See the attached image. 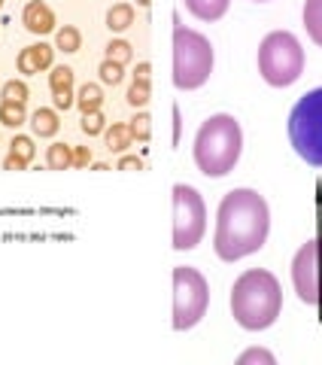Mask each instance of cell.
I'll return each mask as SVG.
<instances>
[{
  "mask_svg": "<svg viewBox=\"0 0 322 365\" xmlns=\"http://www.w3.org/2000/svg\"><path fill=\"white\" fill-rule=\"evenodd\" d=\"M271 232V210L256 189H232L216 210L213 250L222 262L259 253Z\"/></svg>",
  "mask_w": 322,
  "mask_h": 365,
  "instance_id": "cell-1",
  "label": "cell"
},
{
  "mask_svg": "<svg viewBox=\"0 0 322 365\" xmlns=\"http://www.w3.org/2000/svg\"><path fill=\"white\" fill-rule=\"evenodd\" d=\"M283 311V289L280 280L264 268H249L234 280L232 287V314L237 326L246 332H261L277 323Z\"/></svg>",
  "mask_w": 322,
  "mask_h": 365,
  "instance_id": "cell-2",
  "label": "cell"
},
{
  "mask_svg": "<svg viewBox=\"0 0 322 365\" xmlns=\"http://www.w3.org/2000/svg\"><path fill=\"white\" fill-rule=\"evenodd\" d=\"M240 150H244V131H240V122L228 113L210 116L194 134V165L204 177L232 174Z\"/></svg>",
  "mask_w": 322,
  "mask_h": 365,
  "instance_id": "cell-3",
  "label": "cell"
},
{
  "mask_svg": "<svg viewBox=\"0 0 322 365\" xmlns=\"http://www.w3.org/2000/svg\"><path fill=\"white\" fill-rule=\"evenodd\" d=\"M213 73V46L204 34L186 25L174 28V86L180 91L201 88Z\"/></svg>",
  "mask_w": 322,
  "mask_h": 365,
  "instance_id": "cell-4",
  "label": "cell"
},
{
  "mask_svg": "<svg viewBox=\"0 0 322 365\" xmlns=\"http://www.w3.org/2000/svg\"><path fill=\"white\" fill-rule=\"evenodd\" d=\"M259 73L268 86L286 88L304 73V49L295 34L271 31L259 46Z\"/></svg>",
  "mask_w": 322,
  "mask_h": 365,
  "instance_id": "cell-5",
  "label": "cell"
},
{
  "mask_svg": "<svg viewBox=\"0 0 322 365\" xmlns=\"http://www.w3.org/2000/svg\"><path fill=\"white\" fill-rule=\"evenodd\" d=\"M289 140L307 165L322 168V88L298 98L289 113Z\"/></svg>",
  "mask_w": 322,
  "mask_h": 365,
  "instance_id": "cell-6",
  "label": "cell"
},
{
  "mask_svg": "<svg viewBox=\"0 0 322 365\" xmlns=\"http://www.w3.org/2000/svg\"><path fill=\"white\" fill-rule=\"evenodd\" d=\"M207 304H210V287H207L204 274L189 265L174 268V329L177 332L198 326L207 314Z\"/></svg>",
  "mask_w": 322,
  "mask_h": 365,
  "instance_id": "cell-7",
  "label": "cell"
},
{
  "mask_svg": "<svg viewBox=\"0 0 322 365\" xmlns=\"http://www.w3.org/2000/svg\"><path fill=\"white\" fill-rule=\"evenodd\" d=\"M207 232V207L194 186H174V250H194Z\"/></svg>",
  "mask_w": 322,
  "mask_h": 365,
  "instance_id": "cell-8",
  "label": "cell"
},
{
  "mask_svg": "<svg viewBox=\"0 0 322 365\" xmlns=\"http://www.w3.org/2000/svg\"><path fill=\"white\" fill-rule=\"evenodd\" d=\"M292 283L304 304H322V237L307 241L292 259Z\"/></svg>",
  "mask_w": 322,
  "mask_h": 365,
  "instance_id": "cell-9",
  "label": "cell"
},
{
  "mask_svg": "<svg viewBox=\"0 0 322 365\" xmlns=\"http://www.w3.org/2000/svg\"><path fill=\"white\" fill-rule=\"evenodd\" d=\"M55 61V49L49 43H33V46H25V49L19 52V73H40V71H49Z\"/></svg>",
  "mask_w": 322,
  "mask_h": 365,
  "instance_id": "cell-10",
  "label": "cell"
},
{
  "mask_svg": "<svg viewBox=\"0 0 322 365\" xmlns=\"http://www.w3.org/2000/svg\"><path fill=\"white\" fill-rule=\"evenodd\" d=\"M21 25H25L31 34H52L55 31V13L49 6L43 4V0H31L25 6V13H21Z\"/></svg>",
  "mask_w": 322,
  "mask_h": 365,
  "instance_id": "cell-11",
  "label": "cell"
},
{
  "mask_svg": "<svg viewBox=\"0 0 322 365\" xmlns=\"http://www.w3.org/2000/svg\"><path fill=\"white\" fill-rule=\"evenodd\" d=\"M228 6L232 0H186V9L201 21H219L228 13Z\"/></svg>",
  "mask_w": 322,
  "mask_h": 365,
  "instance_id": "cell-12",
  "label": "cell"
},
{
  "mask_svg": "<svg viewBox=\"0 0 322 365\" xmlns=\"http://www.w3.org/2000/svg\"><path fill=\"white\" fill-rule=\"evenodd\" d=\"M31 128L37 137H55L61 128V122H58V110H49V107H40L37 113L31 116Z\"/></svg>",
  "mask_w": 322,
  "mask_h": 365,
  "instance_id": "cell-13",
  "label": "cell"
},
{
  "mask_svg": "<svg viewBox=\"0 0 322 365\" xmlns=\"http://www.w3.org/2000/svg\"><path fill=\"white\" fill-rule=\"evenodd\" d=\"M304 28L310 40L322 46V0H304Z\"/></svg>",
  "mask_w": 322,
  "mask_h": 365,
  "instance_id": "cell-14",
  "label": "cell"
},
{
  "mask_svg": "<svg viewBox=\"0 0 322 365\" xmlns=\"http://www.w3.org/2000/svg\"><path fill=\"white\" fill-rule=\"evenodd\" d=\"M103 134H107V150H110V153H119V155L134 143L131 128H128L125 122H113V128H107Z\"/></svg>",
  "mask_w": 322,
  "mask_h": 365,
  "instance_id": "cell-15",
  "label": "cell"
},
{
  "mask_svg": "<svg viewBox=\"0 0 322 365\" xmlns=\"http://www.w3.org/2000/svg\"><path fill=\"white\" fill-rule=\"evenodd\" d=\"M76 107L83 110V116H85V113L100 110L103 107V91H100V86L85 83L83 88H79V95H76Z\"/></svg>",
  "mask_w": 322,
  "mask_h": 365,
  "instance_id": "cell-16",
  "label": "cell"
},
{
  "mask_svg": "<svg viewBox=\"0 0 322 365\" xmlns=\"http://www.w3.org/2000/svg\"><path fill=\"white\" fill-rule=\"evenodd\" d=\"M46 165L52 170H67L73 168V146L67 143H52L49 150H46Z\"/></svg>",
  "mask_w": 322,
  "mask_h": 365,
  "instance_id": "cell-17",
  "label": "cell"
},
{
  "mask_svg": "<svg viewBox=\"0 0 322 365\" xmlns=\"http://www.w3.org/2000/svg\"><path fill=\"white\" fill-rule=\"evenodd\" d=\"M28 122V110L19 101H0V125H9V128H19V125Z\"/></svg>",
  "mask_w": 322,
  "mask_h": 365,
  "instance_id": "cell-18",
  "label": "cell"
},
{
  "mask_svg": "<svg viewBox=\"0 0 322 365\" xmlns=\"http://www.w3.org/2000/svg\"><path fill=\"white\" fill-rule=\"evenodd\" d=\"M134 25V6L131 4H113L107 13V28L110 31H125Z\"/></svg>",
  "mask_w": 322,
  "mask_h": 365,
  "instance_id": "cell-19",
  "label": "cell"
},
{
  "mask_svg": "<svg viewBox=\"0 0 322 365\" xmlns=\"http://www.w3.org/2000/svg\"><path fill=\"white\" fill-rule=\"evenodd\" d=\"M55 46H58L61 52H79L83 49V34H79L73 25H64L55 31Z\"/></svg>",
  "mask_w": 322,
  "mask_h": 365,
  "instance_id": "cell-20",
  "label": "cell"
},
{
  "mask_svg": "<svg viewBox=\"0 0 322 365\" xmlns=\"http://www.w3.org/2000/svg\"><path fill=\"white\" fill-rule=\"evenodd\" d=\"M49 88H52V95H58V91H73V71L71 67H52V73H49Z\"/></svg>",
  "mask_w": 322,
  "mask_h": 365,
  "instance_id": "cell-21",
  "label": "cell"
},
{
  "mask_svg": "<svg viewBox=\"0 0 322 365\" xmlns=\"http://www.w3.org/2000/svg\"><path fill=\"white\" fill-rule=\"evenodd\" d=\"M33 153H37V146H33V140H31L28 134H16V137H13V143H9V155H16V158H21L25 165H31Z\"/></svg>",
  "mask_w": 322,
  "mask_h": 365,
  "instance_id": "cell-22",
  "label": "cell"
},
{
  "mask_svg": "<svg viewBox=\"0 0 322 365\" xmlns=\"http://www.w3.org/2000/svg\"><path fill=\"white\" fill-rule=\"evenodd\" d=\"M98 73H100V83H107V86H119V83H122V76H125V64L113 61V58H103V61H100V67H98Z\"/></svg>",
  "mask_w": 322,
  "mask_h": 365,
  "instance_id": "cell-23",
  "label": "cell"
},
{
  "mask_svg": "<svg viewBox=\"0 0 322 365\" xmlns=\"http://www.w3.org/2000/svg\"><path fill=\"white\" fill-rule=\"evenodd\" d=\"M28 95H31V91H28L25 79H6L4 91H0V98H4V101H19V104H25Z\"/></svg>",
  "mask_w": 322,
  "mask_h": 365,
  "instance_id": "cell-24",
  "label": "cell"
},
{
  "mask_svg": "<svg viewBox=\"0 0 322 365\" xmlns=\"http://www.w3.org/2000/svg\"><path fill=\"white\" fill-rule=\"evenodd\" d=\"M149 122H152V119H149L146 116V113H137V116L128 122V128H131V137H134V140H149V137H152V125H149Z\"/></svg>",
  "mask_w": 322,
  "mask_h": 365,
  "instance_id": "cell-25",
  "label": "cell"
},
{
  "mask_svg": "<svg viewBox=\"0 0 322 365\" xmlns=\"http://www.w3.org/2000/svg\"><path fill=\"white\" fill-rule=\"evenodd\" d=\"M83 131H85L88 137H98V134L107 131V119H103V113H100V110L85 113V116H83Z\"/></svg>",
  "mask_w": 322,
  "mask_h": 365,
  "instance_id": "cell-26",
  "label": "cell"
},
{
  "mask_svg": "<svg viewBox=\"0 0 322 365\" xmlns=\"http://www.w3.org/2000/svg\"><path fill=\"white\" fill-rule=\"evenodd\" d=\"M131 43H125V40H113L110 46H107V58H113V61H119V64H128L131 61Z\"/></svg>",
  "mask_w": 322,
  "mask_h": 365,
  "instance_id": "cell-27",
  "label": "cell"
},
{
  "mask_svg": "<svg viewBox=\"0 0 322 365\" xmlns=\"http://www.w3.org/2000/svg\"><path fill=\"white\" fill-rule=\"evenodd\" d=\"M252 362L274 365V353H268V350H259V347H252V350H246V353H240V356H237V365H252Z\"/></svg>",
  "mask_w": 322,
  "mask_h": 365,
  "instance_id": "cell-28",
  "label": "cell"
},
{
  "mask_svg": "<svg viewBox=\"0 0 322 365\" xmlns=\"http://www.w3.org/2000/svg\"><path fill=\"white\" fill-rule=\"evenodd\" d=\"M128 104H131V107H146V104H149V86L134 83V86L128 88Z\"/></svg>",
  "mask_w": 322,
  "mask_h": 365,
  "instance_id": "cell-29",
  "label": "cell"
},
{
  "mask_svg": "<svg viewBox=\"0 0 322 365\" xmlns=\"http://www.w3.org/2000/svg\"><path fill=\"white\" fill-rule=\"evenodd\" d=\"M91 165V150L88 146H73V168H88Z\"/></svg>",
  "mask_w": 322,
  "mask_h": 365,
  "instance_id": "cell-30",
  "label": "cell"
},
{
  "mask_svg": "<svg viewBox=\"0 0 322 365\" xmlns=\"http://www.w3.org/2000/svg\"><path fill=\"white\" fill-rule=\"evenodd\" d=\"M149 76H152V64H149V61H140V64H137V71H134V83L149 86Z\"/></svg>",
  "mask_w": 322,
  "mask_h": 365,
  "instance_id": "cell-31",
  "label": "cell"
},
{
  "mask_svg": "<svg viewBox=\"0 0 322 365\" xmlns=\"http://www.w3.org/2000/svg\"><path fill=\"white\" fill-rule=\"evenodd\" d=\"M76 104V98H73V91H58V95H55V110H71Z\"/></svg>",
  "mask_w": 322,
  "mask_h": 365,
  "instance_id": "cell-32",
  "label": "cell"
},
{
  "mask_svg": "<svg viewBox=\"0 0 322 365\" xmlns=\"http://www.w3.org/2000/svg\"><path fill=\"white\" fill-rule=\"evenodd\" d=\"M119 170H140L143 168V158H137V155H125L122 153V158H119V165H116Z\"/></svg>",
  "mask_w": 322,
  "mask_h": 365,
  "instance_id": "cell-33",
  "label": "cell"
},
{
  "mask_svg": "<svg viewBox=\"0 0 322 365\" xmlns=\"http://www.w3.org/2000/svg\"><path fill=\"white\" fill-rule=\"evenodd\" d=\"M4 168H6V170H25L28 165L21 162V158H16V155H6V158H4Z\"/></svg>",
  "mask_w": 322,
  "mask_h": 365,
  "instance_id": "cell-34",
  "label": "cell"
},
{
  "mask_svg": "<svg viewBox=\"0 0 322 365\" xmlns=\"http://www.w3.org/2000/svg\"><path fill=\"white\" fill-rule=\"evenodd\" d=\"M149 4H152V0H137V6H149Z\"/></svg>",
  "mask_w": 322,
  "mask_h": 365,
  "instance_id": "cell-35",
  "label": "cell"
},
{
  "mask_svg": "<svg viewBox=\"0 0 322 365\" xmlns=\"http://www.w3.org/2000/svg\"><path fill=\"white\" fill-rule=\"evenodd\" d=\"M256 4H264V0H256Z\"/></svg>",
  "mask_w": 322,
  "mask_h": 365,
  "instance_id": "cell-36",
  "label": "cell"
},
{
  "mask_svg": "<svg viewBox=\"0 0 322 365\" xmlns=\"http://www.w3.org/2000/svg\"><path fill=\"white\" fill-rule=\"evenodd\" d=\"M0 6H4V0H0Z\"/></svg>",
  "mask_w": 322,
  "mask_h": 365,
  "instance_id": "cell-37",
  "label": "cell"
}]
</instances>
